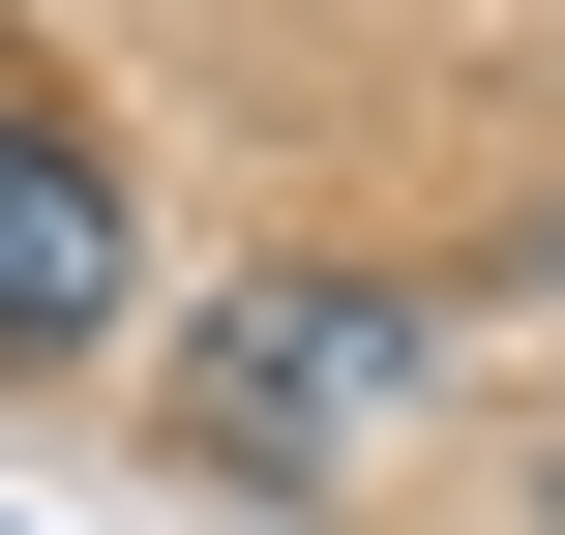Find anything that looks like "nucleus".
I'll return each mask as SVG.
<instances>
[{
	"label": "nucleus",
	"instance_id": "nucleus-1",
	"mask_svg": "<svg viewBox=\"0 0 565 535\" xmlns=\"http://www.w3.org/2000/svg\"><path fill=\"white\" fill-rule=\"evenodd\" d=\"M387 387H417V328H387L358 268H298V298H238V328H209V447H238V477L387 447Z\"/></svg>",
	"mask_w": 565,
	"mask_h": 535
},
{
	"label": "nucleus",
	"instance_id": "nucleus-2",
	"mask_svg": "<svg viewBox=\"0 0 565 535\" xmlns=\"http://www.w3.org/2000/svg\"><path fill=\"white\" fill-rule=\"evenodd\" d=\"M89 328H119V179L0 89V357H89Z\"/></svg>",
	"mask_w": 565,
	"mask_h": 535
}]
</instances>
